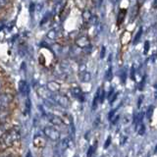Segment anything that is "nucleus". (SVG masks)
<instances>
[{
	"instance_id": "9",
	"label": "nucleus",
	"mask_w": 157,
	"mask_h": 157,
	"mask_svg": "<svg viewBox=\"0 0 157 157\" xmlns=\"http://www.w3.org/2000/svg\"><path fill=\"white\" fill-rule=\"evenodd\" d=\"M144 114L142 112L137 113V114L135 116V118H134V124L136 125V130H137V128L140 127V125L142 124V121H144Z\"/></svg>"
},
{
	"instance_id": "12",
	"label": "nucleus",
	"mask_w": 157,
	"mask_h": 157,
	"mask_svg": "<svg viewBox=\"0 0 157 157\" xmlns=\"http://www.w3.org/2000/svg\"><path fill=\"white\" fill-rule=\"evenodd\" d=\"M100 88H98L97 90V92L96 94L94 96V98H93V102H92V109H95V108L97 107V104L99 103V98H100Z\"/></svg>"
},
{
	"instance_id": "35",
	"label": "nucleus",
	"mask_w": 157,
	"mask_h": 157,
	"mask_svg": "<svg viewBox=\"0 0 157 157\" xmlns=\"http://www.w3.org/2000/svg\"><path fill=\"white\" fill-rule=\"evenodd\" d=\"M0 90H1V82H0Z\"/></svg>"
},
{
	"instance_id": "28",
	"label": "nucleus",
	"mask_w": 157,
	"mask_h": 157,
	"mask_svg": "<svg viewBox=\"0 0 157 157\" xmlns=\"http://www.w3.org/2000/svg\"><path fill=\"white\" fill-rule=\"evenodd\" d=\"M117 95H118V93H114V95H113V97L110 99V104H111V105L113 104V103H114L115 99L117 98Z\"/></svg>"
},
{
	"instance_id": "2",
	"label": "nucleus",
	"mask_w": 157,
	"mask_h": 157,
	"mask_svg": "<svg viewBox=\"0 0 157 157\" xmlns=\"http://www.w3.org/2000/svg\"><path fill=\"white\" fill-rule=\"evenodd\" d=\"M43 134L47 139H49L52 141H57L60 139V132H59V131L55 129L54 127L46 126L43 129Z\"/></svg>"
},
{
	"instance_id": "4",
	"label": "nucleus",
	"mask_w": 157,
	"mask_h": 157,
	"mask_svg": "<svg viewBox=\"0 0 157 157\" xmlns=\"http://www.w3.org/2000/svg\"><path fill=\"white\" fill-rule=\"evenodd\" d=\"M11 100H12V96L10 94L4 93V94L0 95V112H2L10 104Z\"/></svg>"
},
{
	"instance_id": "10",
	"label": "nucleus",
	"mask_w": 157,
	"mask_h": 157,
	"mask_svg": "<svg viewBox=\"0 0 157 157\" xmlns=\"http://www.w3.org/2000/svg\"><path fill=\"white\" fill-rule=\"evenodd\" d=\"M80 81L82 82H90L91 80V75H90V73H88L86 71H82L80 73Z\"/></svg>"
},
{
	"instance_id": "21",
	"label": "nucleus",
	"mask_w": 157,
	"mask_h": 157,
	"mask_svg": "<svg viewBox=\"0 0 157 157\" xmlns=\"http://www.w3.org/2000/svg\"><path fill=\"white\" fill-rule=\"evenodd\" d=\"M126 78H127V74H126V71L123 70L121 72V80H122V82L125 83L126 82Z\"/></svg>"
},
{
	"instance_id": "14",
	"label": "nucleus",
	"mask_w": 157,
	"mask_h": 157,
	"mask_svg": "<svg viewBox=\"0 0 157 157\" xmlns=\"http://www.w3.org/2000/svg\"><path fill=\"white\" fill-rule=\"evenodd\" d=\"M105 78L107 80V82H111L113 78V71H112V67L108 68V70L105 73Z\"/></svg>"
},
{
	"instance_id": "1",
	"label": "nucleus",
	"mask_w": 157,
	"mask_h": 157,
	"mask_svg": "<svg viewBox=\"0 0 157 157\" xmlns=\"http://www.w3.org/2000/svg\"><path fill=\"white\" fill-rule=\"evenodd\" d=\"M20 140V132L16 129H12L7 132L2 136V142L6 146H11L15 142H17Z\"/></svg>"
},
{
	"instance_id": "24",
	"label": "nucleus",
	"mask_w": 157,
	"mask_h": 157,
	"mask_svg": "<svg viewBox=\"0 0 157 157\" xmlns=\"http://www.w3.org/2000/svg\"><path fill=\"white\" fill-rule=\"evenodd\" d=\"M110 144H111V136H108L106 141H105V144H104V148H108L109 145H110Z\"/></svg>"
},
{
	"instance_id": "34",
	"label": "nucleus",
	"mask_w": 157,
	"mask_h": 157,
	"mask_svg": "<svg viewBox=\"0 0 157 157\" xmlns=\"http://www.w3.org/2000/svg\"><path fill=\"white\" fill-rule=\"evenodd\" d=\"M155 152H156V154H157V145H156V147H155Z\"/></svg>"
},
{
	"instance_id": "32",
	"label": "nucleus",
	"mask_w": 157,
	"mask_h": 157,
	"mask_svg": "<svg viewBox=\"0 0 157 157\" xmlns=\"http://www.w3.org/2000/svg\"><path fill=\"white\" fill-rule=\"evenodd\" d=\"M6 4H7V2H6V1H1V0H0V7L4 6V5H6Z\"/></svg>"
},
{
	"instance_id": "31",
	"label": "nucleus",
	"mask_w": 157,
	"mask_h": 157,
	"mask_svg": "<svg viewBox=\"0 0 157 157\" xmlns=\"http://www.w3.org/2000/svg\"><path fill=\"white\" fill-rule=\"evenodd\" d=\"M111 95H114V90H113V88H112V90H110V91L108 92L107 97H108V98H110V97H111Z\"/></svg>"
},
{
	"instance_id": "30",
	"label": "nucleus",
	"mask_w": 157,
	"mask_h": 157,
	"mask_svg": "<svg viewBox=\"0 0 157 157\" xmlns=\"http://www.w3.org/2000/svg\"><path fill=\"white\" fill-rule=\"evenodd\" d=\"M119 118H120V116H115L114 118H113V119H112V124H116V123H117V121L118 120H119Z\"/></svg>"
},
{
	"instance_id": "3",
	"label": "nucleus",
	"mask_w": 157,
	"mask_h": 157,
	"mask_svg": "<svg viewBox=\"0 0 157 157\" xmlns=\"http://www.w3.org/2000/svg\"><path fill=\"white\" fill-rule=\"evenodd\" d=\"M51 100L63 108H68L70 106V100H69V98L66 95L57 94V93H55V94H52Z\"/></svg>"
},
{
	"instance_id": "22",
	"label": "nucleus",
	"mask_w": 157,
	"mask_h": 157,
	"mask_svg": "<svg viewBox=\"0 0 157 157\" xmlns=\"http://www.w3.org/2000/svg\"><path fill=\"white\" fill-rule=\"evenodd\" d=\"M47 36L49 38H51V39H55V37H56V32L55 31H50V32L48 33Z\"/></svg>"
},
{
	"instance_id": "26",
	"label": "nucleus",
	"mask_w": 157,
	"mask_h": 157,
	"mask_svg": "<svg viewBox=\"0 0 157 157\" xmlns=\"http://www.w3.org/2000/svg\"><path fill=\"white\" fill-rule=\"evenodd\" d=\"M131 78L132 81L136 80V78H135V67L134 66L131 68Z\"/></svg>"
},
{
	"instance_id": "18",
	"label": "nucleus",
	"mask_w": 157,
	"mask_h": 157,
	"mask_svg": "<svg viewBox=\"0 0 157 157\" xmlns=\"http://www.w3.org/2000/svg\"><path fill=\"white\" fill-rule=\"evenodd\" d=\"M25 106H26V114H28V113L29 112V110H31V108H32V104H31V100L27 99L26 103H25Z\"/></svg>"
},
{
	"instance_id": "15",
	"label": "nucleus",
	"mask_w": 157,
	"mask_h": 157,
	"mask_svg": "<svg viewBox=\"0 0 157 157\" xmlns=\"http://www.w3.org/2000/svg\"><path fill=\"white\" fill-rule=\"evenodd\" d=\"M141 34H142V28H140V29H139V32L136 33V36H135V38H134V44H137L139 43V41H140V37H141Z\"/></svg>"
},
{
	"instance_id": "17",
	"label": "nucleus",
	"mask_w": 157,
	"mask_h": 157,
	"mask_svg": "<svg viewBox=\"0 0 157 157\" xmlns=\"http://www.w3.org/2000/svg\"><path fill=\"white\" fill-rule=\"evenodd\" d=\"M153 109H154V107L153 106H149L148 107V109H147V111H146V118L148 120H150V118H151V116H152V114H153Z\"/></svg>"
},
{
	"instance_id": "7",
	"label": "nucleus",
	"mask_w": 157,
	"mask_h": 157,
	"mask_svg": "<svg viewBox=\"0 0 157 157\" xmlns=\"http://www.w3.org/2000/svg\"><path fill=\"white\" fill-rule=\"evenodd\" d=\"M47 117H48L49 122H50L51 124H53V125H55V126H60V127H63L64 125H65V124H64V122H63V120L61 119V118H60V117H58V116H56V115L48 114Z\"/></svg>"
},
{
	"instance_id": "6",
	"label": "nucleus",
	"mask_w": 157,
	"mask_h": 157,
	"mask_svg": "<svg viewBox=\"0 0 157 157\" xmlns=\"http://www.w3.org/2000/svg\"><path fill=\"white\" fill-rule=\"evenodd\" d=\"M71 93H72L73 97L77 98V99H78L81 102L85 100V94H83V92L82 91L80 87H73L71 90Z\"/></svg>"
},
{
	"instance_id": "16",
	"label": "nucleus",
	"mask_w": 157,
	"mask_h": 157,
	"mask_svg": "<svg viewBox=\"0 0 157 157\" xmlns=\"http://www.w3.org/2000/svg\"><path fill=\"white\" fill-rule=\"evenodd\" d=\"M137 132H139L140 136H144V132H145V126H144V123H142L141 125H140V127L137 128Z\"/></svg>"
},
{
	"instance_id": "29",
	"label": "nucleus",
	"mask_w": 157,
	"mask_h": 157,
	"mask_svg": "<svg viewBox=\"0 0 157 157\" xmlns=\"http://www.w3.org/2000/svg\"><path fill=\"white\" fill-rule=\"evenodd\" d=\"M142 99H144V96L140 95V96L139 97V101H137V107H140L141 103H142Z\"/></svg>"
},
{
	"instance_id": "8",
	"label": "nucleus",
	"mask_w": 157,
	"mask_h": 157,
	"mask_svg": "<svg viewBox=\"0 0 157 157\" xmlns=\"http://www.w3.org/2000/svg\"><path fill=\"white\" fill-rule=\"evenodd\" d=\"M60 85H59L58 82H49L47 83V90L50 91V92H53V93H56L60 90Z\"/></svg>"
},
{
	"instance_id": "13",
	"label": "nucleus",
	"mask_w": 157,
	"mask_h": 157,
	"mask_svg": "<svg viewBox=\"0 0 157 157\" xmlns=\"http://www.w3.org/2000/svg\"><path fill=\"white\" fill-rule=\"evenodd\" d=\"M92 17L93 16L91 15L90 11H88V10H85V11L82 12V20L85 22H90Z\"/></svg>"
},
{
	"instance_id": "11",
	"label": "nucleus",
	"mask_w": 157,
	"mask_h": 157,
	"mask_svg": "<svg viewBox=\"0 0 157 157\" xmlns=\"http://www.w3.org/2000/svg\"><path fill=\"white\" fill-rule=\"evenodd\" d=\"M19 90L22 94H27L29 93V86L26 81H21L19 83Z\"/></svg>"
},
{
	"instance_id": "20",
	"label": "nucleus",
	"mask_w": 157,
	"mask_h": 157,
	"mask_svg": "<svg viewBox=\"0 0 157 157\" xmlns=\"http://www.w3.org/2000/svg\"><path fill=\"white\" fill-rule=\"evenodd\" d=\"M106 97V91L103 90H100V98H99V103H102L104 101V98Z\"/></svg>"
},
{
	"instance_id": "25",
	"label": "nucleus",
	"mask_w": 157,
	"mask_h": 157,
	"mask_svg": "<svg viewBox=\"0 0 157 157\" xmlns=\"http://www.w3.org/2000/svg\"><path fill=\"white\" fill-rule=\"evenodd\" d=\"M105 52H106V47L105 46H102L101 47V50H100V58H104L105 56Z\"/></svg>"
},
{
	"instance_id": "27",
	"label": "nucleus",
	"mask_w": 157,
	"mask_h": 157,
	"mask_svg": "<svg viewBox=\"0 0 157 157\" xmlns=\"http://www.w3.org/2000/svg\"><path fill=\"white\" fill-rule=\"evenodd\" d=\"M149 41H145L144 42V53H147L149 50Z\"/></svg>"
},
{
	"instance_id": "5",
	"label": "nucleus",
	"mask_w": 157,
	"mask_h": 157,
	"mask_svg": "<svg viewBox=\"0 0 157 157\" xmlns=\"http://www.w3.org/2000/svg\"><path fill=\"white\" fill-rule=\"evenodd\" d=\"M75 42L77 44V46H78L80 48H87L90 46V38L86 36H82L80 37H78Z\"/></svg>"
},
{
	"instance_id": "19",
	"label": "nucleus",
	"mask_w": 157,
	"mask_h": 157,
	"mask_svg": "<svg viewBox=\"0 0 157 157\" xmlns=\"http://www.w3.org/2000/svg\"><path fill=\"white\" fill-rule=\"evenodd\" d=\"M94 146H90V148L87 150V153H86V157H92L93 153H94Z\"/></svg>"
},
{
	"instance_id": "33",
	"label": "nucleus",
	"mask_w": 157,
	"mask_h": 157,
	"mask_svg": "<svg viewBox=\"0 0 157 157\" xmlns=\"http://www.w3.org/2000/svg\"><path fill=\"white\" fill-rule=\"evenodd\" d=\"M26 157H33L32 152H31V151H28V152H27V154H26Z\"/></svg>"
},
{
	"instance_id": "23",
	"label": "nucleus",
	"mask_w": 157,
	"mask_h": 157,
	"mask_svg": "<svg viewBox=\"0 0 157 157\" xmlns=\"http://www.w3.org/2000/svg\"><path fill=\"white\" fill-rule=\"evenodd\" d=\"M115 113H116V109L112 110V111H110L109 113H108V119H109L110 121H112L113 118L115 117Z\"/></svg>"
}]
</instances>
